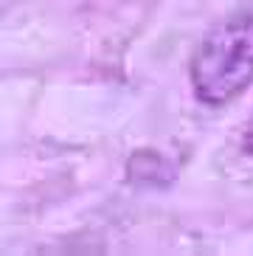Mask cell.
Masks as SVG:
<instances>
[{"instance_id":"obj_1","label":"cell","mask_w":253,"mask_h":256,"mask_svg":"<svg viewBox=\"0 0 253 256\" xmlns=\"http://www.w3.org/2000/svg\"><path fill=\"white\" fill-rule=\"evenodd\" d=\"M192 88L206 107H225L253 82V14L216 26L192 56Z\"/></svg>"},{"instance_id":"obj_2","label":"cell","mask_w":253,"mask_h":256,"mask_svg":"<svg viewBox=\"0 0 253 256\" xmlns=\"http://www.w3.org/2000/svg\"><path fill=\"white\" fill-rule=\"evenodd\" d=\"M242 150H245L248 155H253V118L248 121V127H245V138H242Z\"/></svg>"}]
</instances>
